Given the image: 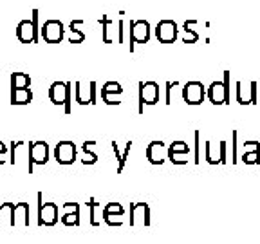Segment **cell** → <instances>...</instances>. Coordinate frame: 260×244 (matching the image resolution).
<instances>
[{
    "mask_svg": "<svg viewBox=\"0 0 260 244\" xmlns=\"http://www.w3.org/2000/svg\"><path fill=\"white\" fill-rule=\"evenodd\" d=\"M49 100L54 105H63L65 114L73 112V105H71V83L69 81H54L53 85L49 87Z\"/></svg>",
    "mask_w": 260,
    "mask_h": 244,
    "instance_id": "6da1fadb",
    "label": "cell"
},
{
    "mask_svg": "<svg viewBox=\"0 0 260 244\" xmlns=\"http://www.w3.org/2000/svg\"><path fill=\"white\" fill-rule=\"evenodd\" d=\"M208 98L213 105L230 103V71H224V81H213L208 87Z\"/></svg>",
    "mask_w": 260,
    "mask_h": 244,
    "instance_id": "7a4b0ae2",
    "label": "cell"
},
{
    "mask_svg": "<svg viewBox=\"0 0 260 244\" xmlns=\"http://www.w3.org/2000/svg\"><path fill=\"white\" fill-rule=\"evenodd\" d=\"M138 98V112L143 114L145 112V105H155L159 102V85L155 81H139Z\"/></svg>",
    "mask_w": 260,
    "mask_h": 244,
    "instance_id": "3957f363",
    "label": "cell"
},
{
    "mask_svg": "<svg viewBox=\"0 0 260 244\" xmlns=\"http://www.w3.org/2000/svg\"><path fill=\"white\" fill-rule=\"evenodd\" d=\"M58 223V206L54 203H44V194L38 192V226H54Z\"/></svg>",
    "mask_w": 260,
    "mask_h": 244,
    "instance_id": "277c9868",
    "label": "cell"
},
{
    "mask_svg": "<svg viewBox=\"0 0 260 244\" xmlns=\"http://www.w3.org/2000/svg\"><path fill=\"white\" fill-rule=\"evenodd\" d=\"M150 40V24L146 20L130 22V51H134V44H148Z\"/></svg>",
    "mask_w": 260,
    "mask_h": 244,
    "instance_id": "5b68a950",
    "label": "cell"
},
{
    "mask_svg": "<svg viewBox=\"0 0 260 244\" xmlns=\"http://www.w3.org/2000/svg\"><path fill=\"white\" fill-rule=\"evenodd\" d=\"M206 96V89H204L203 81H188L183 87V100L188 105H201Z\"/></svg>",
    "mask_w": 260,
    "mask_h": 244,
    "instance_id": "8992f818",
    "label": "cell"
},
{
    "mask_svg": "<svg viewBox=\"0 0 260 244\" xmlns=\"http://www.w3.org/2000/svg\"><path fill=\"white\" fill-rule=\"evenodd\" d=\"M40 35L47 44H60L65 37L63 24L60 20H47L40 29Z\"/></svg>",
    "mask_w": 260,
    "mask_h": 244,
    "instance_id": "52a82bcc",
    "label": "cell"
},
{
    "mask_svg": "<svg viewBox=\"0 0 260 244\" xmlns=\"http://www.w3.org/2000/svg\"><path fill=\"white\" fill-rule=\"evenodd\" d=\"M76 154H78V148L73 141H60L54 148V159H56L60 165H73L76 161Z\"/></svg>",
    "mask_w": 260,
    "mask_h": 244,
    "instance_id": "ba28073f",
    "label": "cell"
},
{
    "mask_svg": "<svg viewBox=\"0 0 260 244\" xmlns=\"http://www.w3.org/2000/svg\"><path fill=\"white\" fill-rule=\"evenodd\" d=\"M155 38L161 44H174L179 38V27L174 20H161L155 27Z\"/></svg>",
    "mask_w": 260,
    "mask_h": 244,
    "instance_id": "9c48e42d",
    "label": "cell"
},
{
    "mask_svg": "<svg viewBox=\"0 0 260 244\" xmlns=\"http://www.w3.org/2000/svg\"><path fill=\"white\" fill-rule=\"evenodd\" d=\"M145 154H146V159H148L150 165H159V167H161L168 158V146L165 145L161 139H155V141L148 143Z\"/></svg>",
    "mask_w": 260,
    "mask_h": 244,
    "instance_id": "30bf717a",
    "label": "cell"
},
{
    "mask_svg": "<svg viewBox=\"0 0 260 244\" xmlns=\"http://www.w3.org/2000/svg\"><path fill=\"white\" fill-rule=\"evenodd\" d=\"M141 223L143 226H150V208L146 203H134L130 204V224Z\"/></svg>",
    "mask_w": 260,
    "mask_h": 244,
    "instance_id": "8fae6325",
    "label": "cell"
},
{
    "mask_svg": "<svg viewBox=\"0 0 260 244\" xmlns=\"http://www.w3.org/2000/svg\"><path fill=\"white\" fill-rule=\"evenodd\" d=\"M49 161V145L45 141L29 143V163L31 165H45Z\"/></svg>",
    "mask_w": 260,
    "mask_h": 244,
    "instance_id": "7c38bea8",
    "label": "cell"
},
{
    "mask_svg": "<svg viewBox=\"0 0 260 244\" xmlns=\"http://www.w3.org/2000/svg\"><path fill=\"white\" fill-rule=\"evenodd\" d=\"M188 154H190V146L184 141H174L168 146V159L174 165H186Z\"/></svg>",
    "mask_w": 260,
    "mask_h": 244,
    "instance_id": "4fadbf2b",
    "label": "cell"
},
{
    "mask_svg": "<svg viewBox=\"0 0 260 244\" xmlns=\"http://www.w3.org/2000/svg\"><path fill=\"white\" fill-rule=\"evenodd\" d=\"M237 102L240 105L256 103V81H249L248 87H244L242 81H237Z\"/></svg>",
    "mask_w": 260,
    "mask_h": 244,
    "instance_id": "5bb4252c",
    "label": "cell"
},
{
    "mask_svg": "<svg viewBox=\"0 0 260 244\" xmlns=\"http://www.w3.org/2000/svg\"><path fill=\"white\" fill-rule=\"evenodd\" d=\"M76 102L80 105H94L96 103V81H90L89 87H83L81 81H76Z\"/></svg>",
    "mask_w": 260,
    "mask_h": 244,
    "instance_id": "9a60e30c",
    "label": "cell"
},
{
    "mask_svg": "<svg viewBox=\"0 0 260 244\" xmlns=\"http://www.w3.org/2000/svg\"><path fill=\"white\" fill-rule=\"evenodd\" d=\"M16 38H18L22 44H37L38 33L31 20H22L20 24L16 25Z\"/></svg>",
    "mask_w": 260,
    "mask_h": 244,
    "instance_id": "2e32d148",
    "label": "cell"
},
{
    "mask_svg": "<svg viewBox=\"0 0 260 244\" xmlns=\"http://www.w3.org/2000/svg\"><path fill=\"white\" fill-rule=\"evenodd\" d=\"M61 223L65 226H80V204L78 203H65Z\"/></svg>",
    "mask_w": 260,
    "mask_h": 244,
    "instance_id": "e0dca14e",
    "label": "cell"
},
{
    "mask_svg": "<svg viewBox=\"0 0 260 244\" xmlns=\"http://www.w3.org/2000/svg\"><path fill=\"white\" fill-rule=\"evenodd\" d=\"M13 219H15V226L16 224L29 226V203H16Z\"/></svg>",
    "mask_w": 260,
    "mask_h": 244,
    "instance_id": "ac0fdd59",
    "label": "cell"
},
{
    "mask_svg": "<svg viewBox=\"0 0 260 244\" xmlns=\"http://www.w3.org/2000/svg\"><path fill=\"white\" fill-rule=\"evenodd\" d=\"M32 102L31 87L29 89H15L11 90V105H27Z\"/></svg>",
    "mask_w": 260,
    "mask_h": 244,
    "instance_id": "d6986e66",
    "label": "cell"
},
{
    "mask_svg": "<svg viewBox=\"0 0 260 244\" xmlns=\"http://www.w3.org/2000/svg\"><path fill=\"white\" fill-rule=\"evenodd\" d=\"M85 22L83 20H73L69 24V42L71 44H81L85 40V33L81 31L80 27H83Z\"/></svg>",
    "mask_w": 260,
    "mask_h": 244,
    "instance_id": "ffe728a7",
    "label": "cell"
},
{
    "mask_svg": "<svg viewBox=\"0 0 260 244\" xmlns=\"http://www.w3.org/2000/svg\"><path fill=\"white\" fill-rule=\"evenodd\" d=\"M13 214H15V203H0V226H15V219H13Z\"/></svg>",
    "mask_w": 260,
    "mask_h": 244,
    "instance_id": "44dd1931",
    "label": "cell"
},
{
    "mask_svg": "<svg viewBox=\"0 0 260 244\" xmlns=\"http://www.w3.org/2000/svg\"><path fill=\"white\" fill-rule=\"evenodd\" d=\"M31 87V76L25 73H13L11 74V90L15 89H29Z\"/></svg>",
    "mask_w": 260,
    "mask_h": 244,
    "instance_id": "7402d4cb",
    "label": "cell"
},
{
    "mask_svg": "<svg viewBox=\"0 0 260 244\" xmlns=\"http://www.w3.org/2000/svg\"><path fill=\"white\" fill-rule=\"evenodd\" d=\"M195 25H197V20H186L183 25V31H184V37L183 42L184 44H195V42L199 40V33L195 31Z\"/></svg>",
    "mask_w": 260,
    "mask_h": 244,
    "instance_id": "603a6c76",
    "label": "cell"
},
{
    "mask_svg": "<svg viewBox=\"0 0 260 244\" xmlns=\"http://www.w3.org/2000/svg\"><path fill=\"white\" fill-rule=\"evenodd\" d=\"M96 145V141H85L81 145V152H83V165H94L98 161V154L92 152V146Z\"/></svg>",
    "mask_w": 260,
    "mask_h": 244,
    "instance_id": "cb8c5ba5",
    "label": "cell"
},
{
    "mask_svg": "<svg viewBox=\"0 0 260 244\" xmlns=\"http://www.w3.org/2000/svg\"><path fill=\"white\" fill-rule=\"evenodd\" d=\"M242 161L246 163V165H258V163H260V143L258 141L253 145L251 150L244 152Z\"/></svg>",
    "mask_w": 260,
    "mask_h": 244,
    "instance_id": "d4e9b609",
    "label": "cell"
},
{
    "mask_svg": "<svg viewBox=\"0 0 260 244\" xmlns=\"http://www.w3.org/2000/svg\"><path fill=\"white\" fill-rule=\"evenodd\" d=\"M102 94H123V87L118 81H107L102 87Z\"/></svg>",
    "mask_w": 260,
    "mask_h": 244,
    "instance_id": "484cf974",
    "label": "cell"
},
{
    "mask_svg": "<svg viewBox=\"0 0 260 244\" xmlns=\"http://www.w3.org/2000/svg\"><path fill=\"white\" fill-rule=\"evenodd\" d=\"M100 24H102V27H103V42L105 44H110L112 42V38H110V35H109V31H110V25H112V20H110L109 16H102L100 18Z\"/></svg>",
    "mask_w": 260,
    "mask_h": 244,
    "instance_id": "4316f807",
    "label": "cell"
},
{
    "mask_svg": "<svg viewBox=\"0 0 260 244\" xmlns=\"http://www.w3.org/2000/svg\"><path fill=\"white\" fill-rule=\"evenodd\" d=\"M103 214H112V216H125V208L121 206L119 203H109L105 208H103Z\"/></svg>",
    "mask_w": 260,
    "mask_h": 244,
    "instance_id": "83f0119b",
    "label": "cell"
},
{
    "mask_svg": "<svg viewBox=\"0 0 260 244\" xmlns=\"http://www.w3.org/2000/svg\"><path fill=\"white\" fill-rule=\"evenodd\" d=\"M103 221H105L109 226H121L123 219L119 216H112V214H103Z\"/></svg>",
    "mask_w": 260,
    "mask_h": 244,
    "instance_id": "f1b7e54d",
    "label": "cell"
},
{
    "mask_svg": "<svg viewBox=\"0 0 260 244\" xmlns=\"http://www.w3.org/2000/svg\"><path fill=\"white\" fill-rule=\"evenodd\" d=\"M87 206L90 208V224H92V226H100V223L96 221V208H98L96 199H90L89 203H87Z\"/></svg>",
    "mask_w": 260,
    "mask_h": 244,
    "instance_id": "f546056e",
    "label": "cell"
},
{
    "mask_svg": "<svg viewBox=\"0 0 260 244\" xmlns=\"http://www.w3.org/2000/svg\"><path fill=\"white\" fill-rule=\"evenodd\" d=\"M119 96L121 94H102V100L107 103V105H119Z\"/></svg>",
    "mask_w": 260,
    "mask_h": 244,
    "instance_id": "4dcf8cb0",
    "label": "cell"
},
{
    "mask_svg": "<svg viewBox=\"0 0 260 244\" xmlns=\"http://www.w3.org/2000/svg\"><path fill=\"white\" fill-rule=\"evenodd\" d=\"M130 146H132V141H128L125 145V150H123V158H121V163L118 165V174H121L123 172V168H125V163H126V159H128V154H130Z\"/></svg>",
    "mask_w": 260,
    "mask_h": 244,
    "instance_id": "1f68e13d",
    "label": "cell"
},
{
    "mask_svg": "<svg viewBox=\"0 0 260 244\" xmlns=\"http://www.w3.org/2000/svg\"><path fill=\"white\" fill-rule=\"evenodd\" d=\"M199 130H195V159L193 161L197 163V165H199L201 163V152H199Z\"/></svg>",
    "mask_w": 260,
    "mask_h": 244,
    "instance_id": "d6a6232c",
    "label": "cell"
},
{
    "mask_svg": "<svg viewBox=\"0 0 260 244\" xmlns=\"http://www.w3.org/2000/svg\"><path fill=\"white\" fill-rule=\"evenodd\" d=\"M219 163H226V141H220L219 143Z\"/></svg>",
    "mask_w": 260,
    "mask_h": 244,
    "instance_id": "836d02e7",
    "label": "cell"
},
{
    "mask_svg": "<svg viewBox=\"0 0 260 244\" xmlns=\"http://www.w3.org/2000/svg\"><path fill=\"white\" fill-rule=\"evenodd\" d=\"M118 42L119 44L125 42V24H123V20L118 22Z\"/></svg>",
    "mask_w": 260,
    "mask_h": 244,
    "instance_id": "e575fe53",
    "label": "cell"
},
{
    "mask_svg": "<svg viewBox=\"0 0 260 244\" xmlns=\"http://www.w3.org/2000/svg\"><path fill=\"white\" fill-rule=\"evenodd\" d=\"M175 85H177V81H174V83H172V81H168V83H167V102H165L167 105H170V103H172V87H175Z\"/></svg>",
    "mask_w": 260,
    "mask_h": 244,
    "instance_id": "d590c367",
    "label": "cell"
},
{
    "mask_svg": "<svg viewBox=\"0 0 260 244\" xmlns=\"http://www.w3.org/2000/svg\"><path fill=\"white\" fill-rule=\"evenodd\" d=\"M233 159H232V161L233 163H237V161H239V159H237V130H233Z\"/></svg>",
    "mask_w": 260,
    "mask_h": 244,
    "instance_id": "8d00e7d4",
    "label": "cell"
},
{
    "mask_svg": "<svg viewBox=\"0 0 260 244\" xmlns=\"http://www.w3.org/2000/svg\"><path fill=\"white\" fill-rule=\"evenodd\" d=\"M0 154H8V146H6L2 141H0Z\"/></svg>",
    "mask_w": 260,
    "mask_h": 244,
    "instance_id": "74e56055",
    "label": "cell"
},
{
    "mask_svg": "<svg viewBox=\"0 0 260 244\" xmlns=\"http://www.w3.org/2000/svg\"><path fill=\"white\" fill-rule=\"evenodd\" d=\"M6 159H8V154H0V165H6Z\"/></svg>",
    "mask_w": 260,
    "mask_h": 244,
    "instance_id": "f35d334b",
    "label": "cell"
}]
</instances>
